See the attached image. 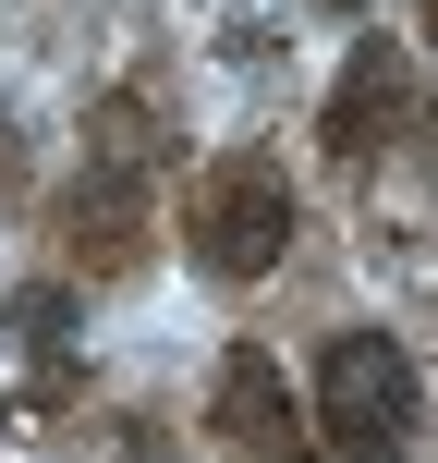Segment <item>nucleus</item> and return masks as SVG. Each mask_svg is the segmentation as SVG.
Returning <instances> with one entry per match:
<instances>
[{"instance_id": "f257e3e1", "label": "nucleus", "mask_w": 438, "mask_h": 463, "mask_svg": "<svg viewBox=\"0 0 438 463\" xmlns=\"http://www.w3.org/2000/svg\"><path fill=\"white\" fill-rule=\"evenodd\" d=\"M317 427L341 463H402L426 427V391H415V354L390 342V329H341V342L317 354Z\"/></svg>"}, {"instance_id": "f03ea898", "label": "nucleus", "mask_w": 438, "mask_h": 463, "mask_svg": "<svg viewBox=\"0 0 438 463\" xmlns=\"http://www.w3.org/2000/svg\"><path fill=\"white\" fill-rule=\"evenodd\" d=\"M146 184H159V135H146V98H110V110L86 122V171H73V244H86V269H135L146 244Z\"/></svg>"}, {"instance_id": "7ed1b4c3", "label": "nucleus", "mask_w": 438, "mask_h": 463, "mask_svg": "<svg viewBox=\"0 0 438 463\" xmlns=\"http://www.w3.org/2000/svg\"><path fill=\"white\" fill-rule=\"evenodd\" d=\"M280 244H293V171L256 159V146L208 159V184H195V256H208L219 280H268Z\"/></svg>"}, {"instance_id": "20e7f679", "label": "nucleus", "mask_w": 438, "mask_h": 463, "mask_svg": "<svg viewBox=\"0 0 438 463\" xmlns=\"http://www.w3.org/2000/svg\"><path fill=\"white\" fill-rule=\"evenodd\" d=\"M402 110H415V73H402V49H390V37H353L341 86H329V159L366 171L377 146L402 135Z\"/></svg>"}, {"instance_id": "39448f33", "label": "nucleus", "mask_w": 438, "mask_h": 463, "mask_svg": "<svg viewBox=\"0 0 438 463\" xmlns=\"http://www.w3.org/2000/svg\"><path fill=\"white\" fill-rule=\"evenodd\" d=\"M208 427L231 451H268V463H304V439H293V378L268 366L256 342H231L219 354V391H208Z\"/></svg>"}, {"instance_id": "423d86ee", "label": "nucleus", "mask_w": 438, "mask_h": 463, "mask_svg": "<svg viewBox=\"0 0 438 463\" xmlns=\"http://www.w3.org/2000/svg\"><path fill=\"white\" fill-rule=\"evenodd\" d=\"M0 317H13V342L37 354V366H61V354H73V293H61V280H24Z\"/></svg>"}, {"instance_id": "0eeeda50", "label": "nucleus", "mask_w": 438, "mask_h": 463, "mask_svg": "<svg viewBox=\"0 0 438 463\" xmlns=\"http://www.w3.org/2000/svg\"><path fill=\"white\" fill-rule=\"evenodd\" d=\"M426 49H438V0H426Z\"/></svg>"}, {"instance_id": "6e6552de", "label": "nucleus", "mask_w": 438, "mask_h": 463, "mask_svg": "<svg viewBox=\"0 0 438 463\" xmlns=\"http://www.w3.org/2000/svg\"><path fill=\"white\" fill-rule=\"evenodd\" d=\"M329 13H366V0H329Z\"/></svg>"}]
</instances>
